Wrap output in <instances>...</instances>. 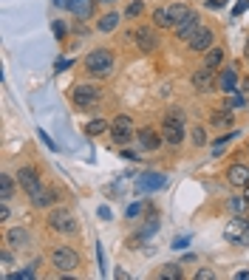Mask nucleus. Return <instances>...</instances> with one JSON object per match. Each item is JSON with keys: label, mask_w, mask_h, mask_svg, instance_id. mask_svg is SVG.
Wrapping results in <instances>:
<instances>
[{"label": "nucleus", "mask_w": 249, "mask_h": 280, "mask_svg": "<svg viewBox=\"0 0 249 280\" xmlns=\"http://www.w3.org/2000/svg\"><path fill=\"white\" fill-rule=\"evenodd\" d=\"M153 20H156V26H159V28H170V26H176V23L170 20L167 9H156V11H153Z\"/></svg>", "instance_id": "obj_26"}, {"label": "nucleus", "mask_w": 249, "mask_h": 280, "mask_svg": "<svg viewBox=\"0 0 249 280\" xmlns=\"http://www.w3.org/2000/svg\"><path fill=\"white\" fill-rule=\"evenodd\" d=\"M198 28H201V17H198L196 11H193L190 17L181 20V23L176 26V37H178V40H187V43H190V40H193V34H196Z\"/></svg>", "instance_id": "obj_10"}, {"label": "nucleus", "mask_w": 249, "mask_h": 280, "mask_svg": "<svg viewBox=\"0 0 249 280\" xmlns=\"http://www.w3.org/2000/svg\"><path fill=\"white\" fill-rule=\"evenodd\" d=\"M213 125H218V128H230L232 125V114H230V108H227V111H215L213 114Z\"/></svg>", "instance_id": "obj_27"}, {"label": "nucleus", "mask_w": 249, "mask_h": 280, "mask_svg": "<svg viewBox=\"0 0 249 280\" xmlns=\"http://www.w3.org/2000/svg\"><path fill=\"white\" fill-rule=\"evenodd\" d=\"M230 210L235 212V215H247L249 201H247V198H230Z\"/></svg>", "instance_id": "obj_28"}, {"label": "nucleus", "mask_w": 249, "mask_h": 280, "mask_svg": "<svg viewBox=\"0 0 249 280\" xmlns=\"http://www.w3.org/2000/svg\"><path fill=\"white\" fill-rule=\"evenodd\" d=\"M65 31H68V28L62 26V20H57V23H54V34H57V37L62 40V37H65Z\"/></svg>", "instance_id": "obj_34"}, {"label": "nucleus", "mask_w": 249, "mask_h": 280, "mask_svg": "<svg viewBox=\"0 0 249 280\" xmlns=\"http://www.w3.org/2000/svg\"><path fill=\"white\" fill-rule=\"evenodd\" d=\"M0 221H9V207H6V201L0 204Z\"/></svg>", "instance_id": "obj_41"}, {"label": "nucleus", "mask_w": 249, "mask_h": 280, "mask_svg": "<svg viewBox=\"0 0 249 280\" xmlns=\"http://www.w3.org/2000/svg\"><path fill=\"white\" fill-rule=\"evenodd\" d=\"M247 150H249V147H247Z\"/></svg>", "instance_id": "obj_49"}, {"label": "nucleus", "mask_w": 249, "mask_h": 280, "mask_svg": "<svg viewBox=\"0 0 249 280\" xmlns=\"http://www.w3.org/2000/svg\"><path fill=\"white\" fill-rule=\"evenodd\" d=\"M244 198H247V201H249V184H247V187H244Z\"/></svg>", "instance_id": "obj_47"}, {"label": "nucleus", "mask_w": 249, "mask_h": 280, "mask_svg": "<svg viewBox=\"0 0 249 280\" xmlns=\"http://www.w3.org/2000/svg\"><path fill=\"white\" fill-rule=\"evenodd\" d=\"M164 280H181V266H176V263H167V266H161L159 272Z\"/></svg>", "instance_id": "obj_25"}, {"label": "nucleus", "mask_w": 249, "mask_h": 280, "mask_svg": "<svg viewBox=\"0 0 249 280\" xmlns=\"http://www.w3.org/2000/svg\"><path fill=\"white\" fill-rule=\"evenodd\" d=\"M136 136H139V144H142L144 150H156V147L161 144V136L153 131V128H142V131L136 133Z\"/></svg>", "instance_id": "obj_15"}, {"label": "nucleus", "mask_w": 249, "mask_h": 280, "mask_svg": "<svg viewBox=\"0 0 249 280\" xmlns=\"http://www.w3.org/2000/svg\"><path fill=\"white\" fill-rule=\"evenodd\" d=\"M133 40L136 45L142 48V51H156V45H159V37H156V31H153L150 26H142L133 31Z\"/></svg>", "instance_id": "obj_8"}, {"label": "nucleus", "mask_w": 249, "mask_h": 280, "mask_svg": "<svg viewBox=\"0 0 249 280\" xmlns=\"http://www.w3.org/2000/svg\"><path fill=\"white\" fill-rule=\"evenodd\" d=\"M97 99H99V91L94 85H77L74 88V105L77 108L97 105Z\"/></svg>", "instance_id": "obj_6"}, {"label": "nucleus", "mask_w": 249, "mask_h": 280, "mask_svg": "<svg viewBox=\"0 0 249 280\" xmlns=\"http://www.w3.org/2000/svg\"><path fill=\"white\" fill-rule=\"evenodd\" d=\"M99 218H111V210H108V207H99Z\"/></svg>", "instance_id": "obj_44"}, {"label": "nucleus", "mask_w": 249, "mask_h": 280, "mask_svg": "<svg viewBox=\"0 0 249 280\" xmlns=\"http://www.w3.org/2000/svg\"><path fill=\"white\" fill-rule=\"evenodd\" d=\"M51 263H54V269L68 272V275H71V272L80 266V255L74 252L71 246H57V249L51 252Z\"/></svg>", "instance_id": "obj_1"}, {"label": "nucleus", "mask_w": 249, "mask_h": 280, "mask_svg": "<svg viewBox=\"0 0 249 280\" xmlns=\"http://www.w3.org/2000/svg\"><path fill=\"white\" fill-rule=\"evenodd\" d=\"M196 280H215V272H210V269H198V272H196Z\"/></svg>", "instance_id": "obj_32"}, {"label": "nucleus", "mask_w": 249, "mask_h": 280, "mask_svg": "<svg viewBox=\"0 0 249 280\" xmlns=\"http://www.w3.org/2000/svg\"><path fill=\"white\" fill-rule=\"evenodd\" d=\"M111 133H114V141L116 144H127L130 141V133H133V122H130V116L119 114L111 122Z\"/></svg>", "instance_id": "obj_4"}, {"label": "nucleus", "mask_w": 249, "mask_h": 280, "mask_svg": "<svg viewBox=\"0 0 249 280\" xmlns=\"http://www.w3.org/2000/svg\"><path fill=\"white\" fill-rule=\"evenodd\" d=\"M187 244H190V238H176L173 241V249H187Z\"/></svg>", "instance_id": "obj_37"}, {"label": "nucleus", "mask_w": 249, "mask_h": 280, "mask_svg": "<svg viewBox=\"0 0 249 280\" xmlns=\"http://www.w3.org/2000/svg\"><path fill=\"white\" fill-rule=\"evenodd\" d=\"M247 105V97H232V102H230V108H244Z\"/></svg>", "instance_id": "obj_38"}, {"label": "nucleus", "mask_w": 249, "mask_h": 280, "mask_svg": "<svg viewBox=\"0 0 249 280\" xmlns=\"http://www.w3.org/2000/svg\"><path fill=\"white\" fill-rule=\"evenodd\" d=\"M227 0H207V9H224Z\"/></svg>", "instance_id": "obj_36"}, {"label": "nucleus", "mask_w": 249, "mask_h": 280, "mask_svg": "<svg viewBox=\"0 0 249 280\" xmlns=\"http://www.w3.org/2000/svg\"><path fill=\"white\" fill-rule=\"evenodd\" d=\"M48 224H51V229H57V232H74V229H77V221H74V215L65 210V207L54 210L51 215H48Z\"/></svg>", "instance_id": "obj_5"}, {"label": "nucleus", "mask_w": 249, "mask_h": 280, "mask_svg": "<svg viewBox=\"0 0 249 280\" xmlns=\"http://www.w3.org/2000/svg\"><path fill=\"white\" fill-rule=\"evenodd\" d=\"M99 3H114V0H99Z\"/></svg>", "instance_id": "obj_48"}, {"label": "nucleus", "mask_w": 249, "mask_h": 280, "mask_svg": "<svg viewBox=\"0 0 249 280\" xmlns=\"http://www.w3.org/2000/svg\"><path fill=\"white\" fill-rule=\"evenodd\" d=\"M167 14H170V20L178 26V23H181V20H187L193 11H190V6H184V3H173V6L167 9Z\"/></svg>", "instance_id": "obj_18"}, {"label": "nucleus", "mask_w": 249, "mask_h": 280, "mask_svg": "<svg viewBox=\"0 0 249 280\" xmlns=\"http://www.w3.org/2000/svg\"><path fill=\"white\" fill-rule=\"evenodd\" d=\"M213 43H215V34L207 26H201L196 34H193V40H190V48H193V51H210Z\"/></svg>", "instance_id": "obj_12"}, {"label": "nucleus", "mask_w": 249, "mask_h": 280, "mask_svg": "<svg viewBox=\"0 0 249 280\" xmlns=\"http://www.w3.org/2000/svg\"><path fill=\"white\" fill-rule=\"evenodd\" d=\"M85 65H88V71H94V74H111V68H114V54L105 51V48H97V51L88 54Z\"/></svg>", "instance_id": "obj_3"}, {"label": "nucleus", "mask_w": 249, "mask_h": 280, "mask_svg": "<svg viewBox=\"0 0 249 280\" xmlns=\"http://www.w3.org/2000/svg\"><path fill=\"white\" fill-rule=\"evenodd\" d=\"M244 54H247V60H249V40L244 43Z\"/></svg>", "instance_id": "obj_46"}, {"label": "nucleus", "mask_w": 249, "mask_h": 280, "mask_svg": "<svg viewBox=\"0 0 249 280\" xmlns=\"http://www.w3.org/2000/svg\"><path fill=\"white\" fill-rule=\"evenodd\" d=\"M11 193H14V184H11V175H0V201H9Z\"/></svg>", "instance_id": "obj_22"}, {"label": "nucleus", "mask_w": 249, "mask_h": 280, "mask_svg": "<svg viewBox=\"0 0 249 280\" xmlns=\"http://www.w3.org/2000/svg\"><path fill=\"white\" fill-rule=\"evenodd\" d=\"M247 6H249V0H238V6H235V11H232V14L238 17L241 11H247Z\"/></svg>", "instance_id": "obj_39"}, {"label": "nucleus", "mask_w": 249, "mask_h": 280, "mask_svg": "<svg viewBox=\"0 0 249 280\" xmlns=\"http://www.w3.org/2000/svg\"><path fill=\"white\" fill-rule=\"evenodd\" d=\"M224 62V48H210V51H207V60H204V65L207 68H218V65H221Z\"/></svg>", "instance_id": "obj_21"}, {"label": "nucleus", "mask_w": 249, "mask_h": 280, "mask_svg": "<svg viewBox=\"0 0 249 280\" xmlns=\"http://www.w3.org/2000/svg\"><path fill=\"white\" fill-rule=\"evenodd\" d=\"M161 133H164V141H167V144H181V141H184V128L176 125V122H164Z\"/></svg>", "instance_id": "obj_14"}, {"label": "nucleus", "mask_w": 249, "mask_h": 280, "mask_svg": "<svg viewBox=\"0 0 249 280\" xmlns=\"http://www.w3.org/2000/svg\"><path fill=\"white\" fill-rule=\"evenodd\" d=\"M68 11H74L77 17L85 20V17H91V11H94V0H74Z\"/></svg>", "instance_id": "obj_19"}, {"label": "nucleus", "mask_w": 249, "mask_h": 280, "mask_svg": "<svg viewBox=\"0 0 249 280\" xmlns=\"http://www.w3.org/2000/svg\"><path fill=\"white\" fill-rule=\"evenodd\" d=\"M218 88L227 91V94H238V77H235V71L232 68L224 71L221 77H218Z\"/></svg>", "instance_id": "obj_16"}, {"label": "nucleus", "mask_w": 249, "mask_h": 280, "mask_svg": "<svg viewBox=\"0 0 249 280\" xmlns=\"http://www.w3.org/2000/svg\"><path fill=\"white\" fill-rule=\"evenodd\" d=\"M238 94H241V97H247V99H249V79L238 82Z\"/></svg>", "instance_id": "obj_35"}, {"label": "nucleus", "mask_w": 249, "mask_h": 280, "mask_svg": "<svg viewBox=\"0 0 249 280\" xmlns=\"http://www.w3.org/2000/svg\"><path fill=\"white\" fill-rule=\"evenodd\" d=\"M17 181H20V187H23V190H26L28 195L37 193V190L43 187V184H40V175H37L34 167H23V170L17 173Z\"/></svg>", "instance_id": "obj_11"}, {"label": "nucleus", "mask_w": 249, "mask_h": 280, "mask_svg": "<svg viewBox=\"0 0 249 280\" xmlns=\"http://www.w3.org/2000/svg\"><path fill=\"white\" fill-rule=\"evenodd\" d=\"M224 238L230 244H241V246H249V221L244 218H232L227 227H224Z\"/></svg>", "instance_id": "obj_2"}, {"label": "nucleus", "mask_w": 249, "mask_h": 280, "mask_svg": "<svg viewBox=\"0 0 249 280\" xmlns=\"http://www.w3.org/2000/svg\"><path fill=\"white\" fill-rule=\"evenodd\" d=\"M6 241H9L11 246H28L31 244V235H28L26 229H11L9 235H6Z\"/></svg>", "instance_id": "obj_20"}, {"label": "nucleus", "mask_w": 249, "mask_h": 280, "mask_svg": "<svg viewBox=\"0 0 249 280\" xmlns=\"http://www.w3.org/2000/svg\"><path fill=\"white\" fill-rule=\"evenodd\" d=\"M190 82H193V88H196V91H213L215 85H218V82H215V74H213V68H198L196 74H193V77H190Z\"/></svg>", "instance_id": "obj_7"}, {"label": "nucleus", "mask_w": 249, "mask_h": 280, "mask_svg": "<svg viewBox=\"0 0 249 280\" xmlns=\"http://www.w3.org/2000/svg\"><path fill=\"white\" fill-rule=\"evenodd\" d=\"M142 9H144V6L136 0V3H130V6L124 9V14H127V17H139V14H142Z\"/></svg>", "instance_id": "obj_31"}, {"label": "nucleus", "mask_w": 249, "mask_h": 280, "mask_svg": "<svg viewBox=\"0 0 249 280\" xmlns=\"http://www.w3.org/2000/svg\"><path fill=\"white\" fill-rule=\"evenodd\" d=\"M235 280H249V272H238V275H235Z\"/></svg>", "instance_id": "obj_45"}, {"label": "nucleus", "mask_w": 249, "mask_h": 280, "mask_svg": "<svg viewBox=\"0 0 249 280\" xmlns=\"http://www.w3.org/2000/svg\"><path fill=\"white\" fill-rule=\"evenodd\" d=\"M54 201H57V193H54V190H43V187H40L37 193H31V204H34V207H51Z\"/></svg>", "instance_id": "obj_17"}, {"label": "nucleus", "mask_w": 249, "mask_h": 280, "mask_svg": "<svg viewBox=\"0 0 249 280\" xmlns=\"http://www.w3.org/2000/svg\"><path fill=\"white\" fill-rule=\"evenodd\" d=\"M164 122L184 125V111H181V108H170V111H167V116H164Z\"/></svg>", "instance_id": "obj_29"}, {"label": "nucleus", "mask_w": 249, "mask_h": 280, "mask_svg": "<svg viewBox=\"0 0 249 280\" xmlns=\"http://www.w3.org/2000/svg\"><path fill=\"white\" fill-rule=\"evenodd\" d=\"M54 3H57V6H62V9H71L74 0H54Z\"/></svg>", "instance_id": "obj_43"}, {"label": "nucleus", "mask_w": 249, "mask_h": 280, "mask_svg": "<svg viewBox=\"0 0 249 280\" xmlns=\"http://www.w3.org/2000/svg\"><path fill=\"white\" fill-rule=\"evenodd\" d=\"M119 26V14H105V17H99V31H114V28Z\"/></svg>", "instance_id": "obj_24"}, {"label": "nucleus", "mask_w": 249, "mask_h": 280, "mask_svg": "<svg viewBox=\"0 0 249 280\" xmlns=\"http://www.w3.org/2000/svg\"><path fill=\"white\" fill-rule=\"evenodd\" d=\"M111 131V125L105 122V119H94V122H88V128H85V133L88 136H99V133Z\"/></svg>", "instance_id": "obj_23"}, {"label": "nucleus", "mask_w": 249, "mask_h": 280, "mask_svg": "<svg viewBox=\"0 0 249 280\" xmlns=\"http://www.w3.org/2000/svg\"><path fill=\"white\" fill-rule=\"evenodd\" d=\"M68 65H71V60H68V57H60V60H57V71H65Z\"/></svg>", "instance_id": "obj_40"}, {"label": "nucleus", "mask_w": 249, "mask_h": 280, "mask_svg": "<svg viewBox=\"0 0 249 280\" xmlns=\"http://www.w3.org/2000/svg\"><path fill=\"white\" fill-rule=\"evenodd\" d=\"M167 184V178L161 173H147V175H142V178H136V190L139 193H156V190H161Z\"/></svg>", "instance_id": "obj_9"}, {"label": "nucleus", "mask_w": 249, "mask_h": 280, "mask_svg": "<svg viewBox=\"0 0 249 280\" xmlns=\"http://www.w3.org/2000/svg\"><path fill=\"white\" fill-rule=\"evenodd\" d=\"M40 139H43V144H48V147L54 150V141H51V136H48V133H43V131H40Z\"/></svg>", "instance_id": "obj_42"}, {"label": "nucleus", "mask_w": 249, "mask_h": 280, "mask_svg": "<svg viewBox=\"0 0 249 280\" xmlns=\"http://www.w3.org/2000/svg\"><path fill=\"white\" fill-rule=\"evenodd\" d=\"M142 210H144L142 204H130V207H127V218H136V215H139Z\"/></svg>", "instance_id": "obj_33"}, {"label": "nucleus", "mask_w": 249, "mask_h": 280, "mask_svg": "<svg viewBox=\"0 0 249 280\" xmlns=\"http://www.w3.org/2000/svg\"><path fill=\"white\" fill-rule=\"evenodd\" d=\"M227 181L232 184V187H247L249 184V167L247 164H230V170H227Z\"/></svg>", "instance_id": "obj_13"}, {"label": "nucleus", "mask_w": 249, "mask_h": 280, "mask_svg": "<svg viewBox=\"0 0 249 280\" xmlns=\"http://www.w3.org/2000/svg\"><path fill=\"white\" fill-rule=\"evenodd\" d=\"M193 144H198V147H201V144H207V131L204 128H201V125H198V128H193Z\"/></svg>", "instance_id": "obj_30"}]
</instances>
